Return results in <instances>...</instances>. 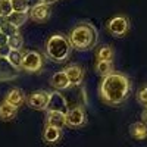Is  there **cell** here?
Segmentation results:
<instances>
[{
	"instance_id": "12",
	"label": "cell",
	"mask_w": 147,
	"mask_h": 147,
	"mask_svg": "<svg viewBox=\"0 0 147 147\" xmlns=\"http://www.w3.org/2000/svg\"><path fill=\"white\" fill-rule=\"evenodd\" d=\"M66 125L65 113L60 112H47V127H53L56 129H62Z\"/></svg>"
},
{
	"instance_id": "13",
	"label": "cell",
	"mask_w": 147,
	"mask_h": 147,
	"mask_svg": "<svg viewBox=\"0 0 147 147\" xmlns=\"http://www.w3.org/2000/svg\"><path fill=\"white\" fill-rule=\"evenodd\" d=\"M24 100H25V97H24L22 90H19V88H12V90L6 94V99H5L6 103L12 105V106L16 107V109L24 103Z\"/></svg>"
},
{
	"instance_id": "28",
	"label": "cell",
	"mask_w": 147,
	"mask_h": 147,
	"mask_svg": "<svg viewBox=\"0 0 147 147\" xmlns=\"http://www.w3.org/2000/svg\"><path fill=\"white\" fill-rule=\"evenodd\" d=\"M7 46V35L5 32H0V47Z\"/></svg>"
},
{
	"instance_id": "2",
	"label": "cell",
	"mask_w": 147,
	"mask_h": 147,
	"mask_svg": "<svg viewBox=\"0 0 147 147\" xmlns=\"http://www.w3.org/2000/svg\"><path fill=\"white\" fill-rule=\"evenodd\" d=\"M99 40V34L94 25L88 22H81L71 31L69 35V43L72 47L78 49V50H91L97 44Z\"/></svg>"
},
{
	"instance_id": "26",
	"label": "cell",
	"mask_w": 147,
	"mask_h": 147,
	"mask_svg": "<svg viewBox=\"0 0 147 147\" xmlns=\"http://www.w3.org/2000/svg\"><path fill=\"white\" fill-rule=\"evenodd\" d=\"M0 30H2V32H5L7 37L9 35H12V34H15L18 30L16 28H13V27H12V25H9V24L7 22H3V24H0Z\"/></svg>"
},
{
	"instance_id": "8",
	"label": "cell",
	"mask_w": 147,
	"mask_h": 147,
	"mask_svg": "<svg viewBox=\"0 0 147 147\" xmlns=\"http://www.w3.org/2000/svg\"><path fill=\"white\" fill-rule=\"evenodd\" d=\"M49 97H50V93H47V91H44V90L34 91V93L28 97V105H30L32 109L43 110V109L47 107Z\"/></svg>"
},
{
	"instance_id": "14",
	"label": "cell",
	"mask_w": 147,
	"mask_h": 147,
	"mask_svg": "<svg viewBox=\"0 0 147 147\" xmlns=\"http://www.w3.org/2000/svg\"><path fill=\"white\" fill-rule=\"evenodd\" d=\"M129 134L136 140H144L147 137V127L144 122H134L129 125Z\"/></svg>"
},
{
	"instance_id": "4",
	"label": "cell",
	"mask_w": 147,
	"mask_h": 147,
	"mask_svg": "<svg viewBox=\"0 0 147 147\" xmlns=\"http://www.w3.org/2000/svg\"><path fill=\"white\" fill-rule=\"evenodd\" d=\"M47 112H60V113H66L68 112V103L63 94H60L59 91L50 93L49 97V103H47Z\"/></svg>"
},
{
	"instance_id": "7",
	"label": "cell",
	"mask_w": 147,
	"mask_h": 147,
	"mask_svg": "<svg viewBox=\"0 0 147 147\" xmlns=\"http://www.w3.org/2000/svg\"><path fill=\"white\" fill-rule=\"evenodd\" d=\"M65 119H66V125L69 127H81L84 125L85 122V113H84V109L80 106L72 107L71 110L65 113Z\"/></svg>"
},
{
	"instance_id": "30",
	"label": "cell",
	"mask_w": 147,
	"mask_h": 147,
	"mask_svg": "<svg viewBox=\"0 0 147 147\" xmlns=\"http://www.w3.org/2000/svg\"><path fill=\"white\" fill-rule=\"evenodd\" d=\"M56 2V0H40V3H43V5H50V3H55Z\"/></svg>"
},
{
	"instance_id": "22",
	"label": "cell",
	"mask_w": 147,
	"mask_h": 147,
	"mask_svg": "<svg viewBox=\"0 0 147 147\" xmlns=\"http://www.w3.org/2000/svg\"><path fill=\"white\" fill-rule=\"evenodd\" d=\"M12 9L18 13H28L30 12V0H10Z\"/></svg>"
},
{
	"instance_id": "31",
	"label": "cell",
	"mask_w": 147,
	"mask_h": 147,
	"mask_svg": "<svg viewBox=\"0 0 147 147\" xmlns=\"http://www.w3.org/2000/svg\"><path fill=\"white\" fill-rule=\"evenodd\" d=\"M0 32H2V30H0Z\"/></svg>"
},
{
	"instance_id": "15",
	"label": "cell",
	"mask_w": 147,
	"mask_h": 147,
	"mask_svg": "<svg viewBox=\"0 0 147 147\" xmlns=\"http://www.w3.org/2000/svg\"><path fill=\"white\" fill-rule=\"evenodd\" d=\"M28 13H18V12H12V13L7 16V18H5V22H7L9 25H12L13 28H19V27H22L24 24L27 22V19H28Z\"/></svg>"
},
{
	"instance_id": "23",
	"label": "cell",
	"mask_w": 147,
	"mask_h": 147,
	"mask_svg": "<svg viewBox=\"0 0 147 147\" xmlns=\"http://www.w3.org/2000/svg\"><path fill=\"white\" fill-rule=\"evenodd\" d=\"M97 57L99 60H103V62H112L113 59V50L109 46H103L99 52H97Z\"/></svg>"
},
{
	"instance_id": "27",
	"label": "cell",
	"mask_w": 147,
	"mask_h": 147,
	"mask_svg": "<svg viewBox=\"0 0 147 147\" xmlns=\"http://www.w3.org/2000/svg\"><path fill=\"white\" fill-rule=\"evenodd\" d=\"M10 50H12V49H10L9 46H3V47H0V57L7 59V56H9Z\"/></svg>"
},
{
	"instance_id": "10",
	"label": "cell",
	"mask_w": 147,
	"mask_h": 147,
	"mask_svg": "<svg viewBox=\"0 0 147 147\" xmlns=\"http://www.w3.org/2000/svg\"><path fill=\"white\" fill-rule=\"evenodd\" d=\"M32 21L35 22H44L49 16H50V9H49L47 5H43V3H37L35 6H32L30 9V13Z\"/></svg>"
},
{
	"instance_id": "1",
	"label": "cell",
	"mask_w": 147,
	"mask_h": 147,
	"mask_svg": "<svg viewBox=\"0 0 147 147\" xmlns=\"http://www.w3.org/2000/svg\"><path fill=\"white\" fill-rule=\"evenodd\" d=\"M131 91V82L129 80L122 75V74H110L105 77L100 84V97L106 105L116 106L121 105Z\"/></svg>"
},
{
	"instance_id": "18",
	"label": "cell",
	"mask_w": 147,
	"mask_h": 147,
	"mask_svg": "<svg viewBox=\"0 0 147 147\" xmlns=\"http://www.w3.org/2000/svg\"><path fill=\"white\" fill-rule=\"evenodd\" d=\"M7 46L12 49V50H21L22 46H24V38L22 35L16 31L15 34H12L7 37Z\"/></svg>"
},
{
	"instance_id": "17",
	"label": "cell",
	"mask_w": 147,
	"mask_h": 147,
	"mask_svg": "<svg viewBox=\"0 0 147 147\" xmlns=\"http://www.w3.org/2000/svg\"><path fill=\"white\" fill-rule=\"evenodd\" d=\"M18 113V109L13 107L12 105L3 102L2 105H0V119L2 121H12Z\"/></svg>"
},
{
	"instance_id": "9",
	"label": "cell",
	"mask_w": 147,
	"mask_h": 147,
	"mask_svg": "<svg viewBox=\"0 0 147 147\" xmlns=\"http://www.w3.org/2000/svg\"><path fill=\"white\" fill-rule=\"evenodd\" d=\"M15 78H18V69L12 66L7 59L0 57V81H12Z\"/></svg>"
},
{
	"instance_id": "16",
	"label": "cell",
	"mask_w": 147,
	"mask_h": 147,
	"mask_svg": "<svg viewBox=\"0 0 147 147\" xmlns=\"http://www.w3.org/2000/svg\"><path fill=\"white\" fill-rule=\"evenodd\" d=\"M50 84H52V87H55L56 90H66V88H69V85H71L63 71L62 72H56L55 75L52 77V80H50Z\"/></svg>"
},
{
	"instance_id": "20",
	"label": "cell",
	"mask_w": 147,
	"mask_h": 147,
	"mask_svg": "<svg viewBox=\"0 0 147 147\" xmlns=\"http://www.w3.org/2000/svg\"><path fill=\"white\" fill-rule=\"evenodd\" d=\"M113 71V65L112 62H103V60H97V63H96V72L99 74V75L102 77H107L110 75Z\"/></svg>"
},
{
	"instance_id": "5",
	"label": "cell",
	"mask_w": 147,
	"mask_h": 147,
	"mask_svg": "<svg viewBox=\"0 0 147 147\" xmlns=\"http://www.w3.org/2000/svg\"><path fill=\"white\" fill-rule=\"evenodd\" d=\"M43 65V59L40 56V53L37 52H27L24 53V59H22V69L27 72H37L41 69Z\"/></svg>"
},
{
	"instance_id": "21",
	"label": "cell",
	"mask_w": 147,
	"mask_h": 147,
	"mask_svg": "<svg viewBox=\"0 0 147 147\" xmlns=\"http://www.w3.org/2000/svg\"><path fill=\"white\" fill-rule=\"evenodd\" d=\"M43 137H44V141L50 143V144H52V143H56V141L60 138V129H56V128H53V127H46Z\"/></svg>"
},
{
	"instance_id": "3",
	"label": "cell",
	"mask_w": 147,
	"mask_h": 147,
	"mask_svg": "<svg viewBox=\"0 0 147 147\" xmlns=\"http://www.w3.org/2000/svg\"><path fill=\"white\" fill-rule=\"evenodd\" d=\"M71 50H72V46H71L69 40L63 35L56 34L47 40V44H46L47 56L53 59L55 62H63V60H66L71 55Z\"/></svg>"
},
{
	"instance_id": "11",
	"label": "cell",
	"mask_w": 147,
	"mask_h": 147,
	"mask_svg": "<svg viewBox=\"0 0 147 147\" xmlns=\"http://www.w3.org/2000/svg\"><path fill=\"white\" fill-rule=\"evenodd\" d=\"M65 75L69 81L71 85H80L82 82V78H84V71L81 66H77V65H72V66H68L65 71Z\"/></svg>"
},
{
	"instance_id": "25",
	"label": "cell",
	"mask_w": 147,
	"mask_h": 147,
	"mask_svg": "<svg viewBox=\"0 0 147 147\" xmlns=\"http://www.w3.org/2000/svg\"><path fill=\"white\" fill-rule=\"evenodd\" d=\"M137 100H138L140 105H143L144 107H147V87H143L137 93Z\"/></svg>"
},
{
	"instance_id": "19",
	"label": "cell",
	"mask_w": 147,
	"mask_h": 147,
	"mask_svg": "<svg viewBox=\"0 0 147 147\" xmlns=\"http://www.w3.org/2000/svg\"><path fill=\"white\" fill-rule=\"evenodd\" d=\"M22 59H24V53L21 50H10L9 56H7V60H9V63L16 68V69H21L22 66Z\"/></svg>"
},
{
	"instance_id": "29",
	"label": "cell",
	"mask_w": 147,
	"mask_h": 147,
	"mask_svg": "<svg viewBox=\"0 0 147 147\" xmlns=\"http://www.w3.org/2000/svg\"><path fill=\"white\" fill-rule=\"evenodd\" d=\"M141 118H143V122H146V124H147V107H144L143 113H141Z\"/></svg>"
},
{
	"instance_id": "6",
	"label": "cell",
	"mask_w": 147,
	"mask_h": 147,
	"mask_svg": "<svg viewBox=\"0 0 147 147\" xmlns=\"http://www.w3.org/2000/svg\"><path fill=\"white\" fill-rule=\"evenodd\" d=\"M128 19L125 16H115L107 22V30L109 32H112L115 37H124L128 31Z\"/></svg>"
},
{
	"instance_id": "24",
	"label": "cell",
	"mask_w": 147,
	"mask_h": 147,
	"mask_svg": "<svg viewBox=\"0 0 147 147\" xmlns=\"http://www.w3.org/2000/svg\"><path fill=\"white\" fill-rule=\"evenodd\" d=\"M12 12H13V9H12L10 0H0V18L2 19L7 18Z\"/></svg>"
}]
</instances>
